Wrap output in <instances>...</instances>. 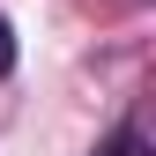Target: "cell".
<instances>
[{
    "label": "cell",
    "instance_id": "6da1fadb",
    "mask_svg": "<svg viewBox=\"0 0 156 156\" xmlns=\"http://www.w3.org/2000/svg\"><path fill=\"white\" fill-rule=\"evenodd\" d=\"M15 67V37H8V23H0V74Z\"/></svg>",
    "mask_w": 156,
    "mask_h": 156
}]
</instances>
